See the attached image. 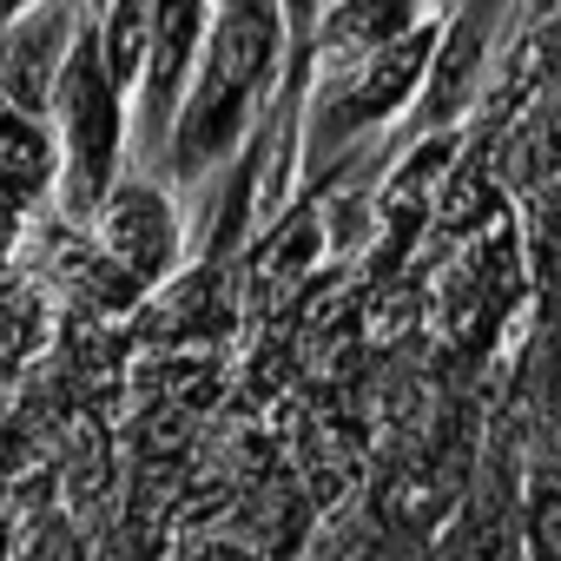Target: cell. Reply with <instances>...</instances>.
Masks as SVG:
<instances>
[{"label": "cell", "instance_id": "obj_1", "mask_svg": "<svg viewBox=\"0 0 561 561\" xmlns=\"http://www.w3.org/2000/svg\"><path fill=\"white\" fill-rule=\"evenodd\" d=\"M291 73V34H285V8L277 0H211V21L165 139V165L159 179L192 198L205 192L264 126L277 87Z\"/></svg>", "mask_w": 561, "mask_h": 561}, {"label": "cell", "instance_id": "obj_2", "mask_svg": "<svg viewBox=\"0 0 561 561\" xmlns=\"http://www.w3.org/2000/svg\"><path fill=\"white\" fill-rule=\"evenodd\" d=\"M47 139H54V198H60V225L87 231V218L100 211V198L113 192V179L126 172V93L113 87L93 27L73 47L54 106H47Z\"/></svg>", "mask_w": 561, "mask_h": 561}, {"label": "cell", "instance_id": "obj_3", "mask_svg": "<svg viewBox=\"0 0 561 561\" xmlns=\"http://www.w3.org/2000/svg\"><path fill=\"white\" fill-rule=\"evenodd\" d=\"M522 8H528V0H449V14L436 27L430 73H423V87L410 100V119H403V139L462 133L476 119V106L502 80V60L515 47Z\"/></svg>", "mask_w": 561, "mask_h": 561}, {"label": "cell", "instance_id": "obj_4", "mask_svg": "<svg viewBox=\"0 0 561 561\" xmlns=\"http://www.w3.org/2000/svg\"><path fill=\"white\" fill-rule=\"evenodd\" d=\"M205 21H211V0H146V60H139L133 100H126V165L133 172L159 179V165H165V139H172L179 100L192 80Z\"/></svg>", "mask_w": 561, "mask_h": 561}, {"label": "cell", "instance_id": "obj_5", "mask_svg": "<svg viewBox=\"0 0 561 561\" xmlns=\"http://www.w3.org/2000/svg\"><path fill=\"white\" fill-rule=\"evenodd\" d=\"M87 238H93V251L126 277L133 291H152V285H165V277L185 264V251H192L185 198L165 179L126 165L113 179V192L100 198V211L87 218Z\"/></svg>", "mask_w": 561, "mask_h": 561}, {"label": "cell", "instance_id": "obj_6", "mask_svg": "<svg viewBox=\"0 0 561 561\" xmlns=\"http://www.w3.org/2000/svg\"><path fill=\"white\" fill-rule=\"evenodd\" d=\"M87 27H93V14L80 0H34L27 14L0 21V100L47 126L54 87H60L73 47L87 41Z\"/></svg>", "mask_w": 561, "mask_h": 561}, {"label": "cell", "instance_id": "obj_7", "mask_svg": "<svg viewBox=\"0 0 561 561\" xmlns=\"http://www.w3.org/2000/svg\"><path fill=\"white\" fill-rule=\"evenodd\" d=\"M443 14H449V0H331L311 34V54H305V80L357 67V60L410 41L416 27H436Z\"/></svg>", "mask_w": 561, "mask_h": 561}, {"label": "cell", "instance_id": "obj_8", "mask_svg": "<svg viewBox=\"0 0 561 561\" xmlns=\"http://www.w3.org/2000/svg\"><path fill=\"white\" fill-rule=\"evenodd\" d=\"M41 192H54V139L41 119L0 100V205H27Z\"/></svg>", "mask_w": 561, "mask_h": 561}, {"label": "cell", "instance_id": "obj_9", "mask_svg": "<svg viewBox=\"0 0 561 561\" xmlns=\"http://www.w3.org/2000/svg\"><path fill=\"white\" fill-rule=\"evenodd\" d=\"M508 179L515 185H548L561 179V93H548L508 139Z\"/></svg>", "mask_w": 561, "mask_h": 561}, {"label": "cell", "instance_id": "obj_10", "mask_svg": "<svg viewBox=\"0 0 561 561\" xmlns=\"http://www.w3.org/2000/svg\"><path fill=\"white\" fill-rule=\"evenodd\" d=\"M34 0H0V21H14V14H27Z\"/></svg>", "mask_w": 561, "mask_h": 561}, {"label": "cell", "instance_id": "obj_11", "mask_svg": "<svg viewBox=\"0 0 561 561\" xmlns=\"http://www.w3.org/2000/svg\"><path fill=\"white\" fill-rule=\"evenodd\" d=\"M80 8H87V14H100V8H106V0H80Z\"/></svg>", "mask_w": 561, "mask_h": 561}]
</instances>
